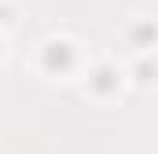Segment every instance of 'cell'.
<instances>
[{
    "label": "cell",
    "instance_id": "6da1fadb",
    "mask_svg": "<svg viewBox=\"0 0 158 154\" xmlns=\"http://www.w3.org/2000/svg\"><path fill=\"white\" fill-rule=\"evenodd\" d=\"M44 59H48V66H66V63H70V48H66V44H52Z\"/></svg>",
    "mask_w": 158,
    "mask_h": 154
}]
</instances>
